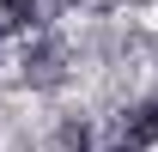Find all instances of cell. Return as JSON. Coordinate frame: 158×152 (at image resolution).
Listing matches in <instances>:
<instances>
[{
	"label": "cell",
	"instance_id": "cell-4",
	"mask_svg": "<svg viewBox=\"0 0 158 152\" xmlns=\"http://www.w3.org/2000/svg\"><path fill=\"white\" fill-rule=\"evenodd\" d=\"M61 152H91V128H85V122H61Z\"/></svg>",
	"mask_w": 158,
	"mask_h": 152
},
{
	"label": "cell",
	"instance_id": "cell-1",
	"mask_svg": "<svg viewBox=\"0 0 158 152\" xmlns=\"http://www.w3.org/2000/svg\"><path fill=\"white\" fill-rule=\"evenodd\" d=\"M24 85H37V91H55L61 79H67V49H61L55 37H37L31 49H24Z\"/></svg>",
	"mask_w": 158,
	"mask_h": 152
},
{
	"label": "cell",
	"instance_id": "cell-3",
	"mask_svg": "<svg viewBox=\"0 0 158 152\" xmlns=\"http://www.w3.org/2000/svg\"><path fill=\"white\" fill-rule=\"evenodd\" d=\"M6 24H43V0H0Z\"/></svg>",
	"mask_w": 158,
	"mask_h": 152
},
{
	"label": "cell",
	"instance_id": "cell-5",
	"mask_svg": "<svg viewBox=\"0 0 158 152\" xmlns=\"http://www.w3.org/2000/svg\"><path fill=\"white\" fill-rule=\"evenodd\" d=\"M6 31H12V24H6V12H0V37H6Z\"/></svg>",
	"mask_w": 158,
	"mask_h": 152
},
{
	"label": "cell",
	"instance_id": "cell-7",
	"mask_svg": "<svg viewBox=\"0 0 158 152\" xmlns=\"http://www.w3.org/2000/svg\"><path fill=\"white\" fill-rule=\"evenodd\" d=\"M73 6H79V0H73Z\"/></svg>",
	"mask_w": 158,
	"mask_h": 152
},
{
	"label": "cell",
	"instance_id": "cell-6",
	"mask_svg": "<svg viewBox=\"0 0 158 152\" xmlns=\"http://www.w3.org/2000/svg\"><path fill=\"white\" fill-rule=\"evenodd\" d=\"M116 152H128V146H116Z\"/></svg>",
	"mask_w": 158,
	"mask_h": 152
},
{
	"label": "cell",
	"instance_id": "cell-2",
	"mask_svg": "<svg viewBox=\"0 0 158 152\" xmlns=\"http://www.w3.org/2000/svg\"><path fill=\"white\" fill-rule=\"evenodd\" d=\"M116 128H122V146H128V152H146V146H158V97L134 103V110L122 116Z\"/></svg>",
	"mask_w": 158,
	"mask_h": 152
}]
</instances>
